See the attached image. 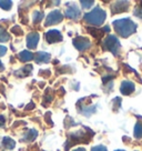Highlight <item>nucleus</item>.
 Instances as JSON below:
<instances>
[{
    "mask_svg": "<svg viewBox=\"0 0 142 151\" xmlns=\"http://www.w3.org/2000/svg\"><path fill=\"white\" fill-rule=\"evenodd\" d=\"M11 32H14V35H19V36H21V35H22V30H21L18 26H14V28L11 29Z\"/></svg>",
    "mask_w": 142,
    "mask_h": 151,
    "instance_id": "21",
    "label": "nucleus"
},
{
    "mask_svg": "<svg viewBox=\"0 0 142 151\" xmlns=\"http://www.w3.org/2000/svg\"><path fill=\"white\" fill-rule=\"evenodd\" d=\"M37 136H38V132L36 131L34 129H31V130H29V131L27 132V134L24 136V141H33Z\"/></svg>",
    "mask_w": 142,
    "mask_h": 151,
    "instance_id": "13",
    "label": "nucleus"
},
{
    "mask_svg": "<svg viewBox=\"0 0 142 151\" xmlns=\"http://www.w3.org/2000/svg\"><path fill=\"white\" fill-rule=\"evenodd\" d=\"M134 16L139 17V18H142V8H137L134 10Z\"/></svg>",
    "mask_w": 142,
    "mask_h": 151,
    "instance_id": "23",
    "label": "nucleus"
},
{
    "mask_svg": "<svg viewBox=\"0 0 142 151\" xmlns=\"http://www.w3.org/2000/svg\"><path fill=\"white\" fill-rule=\"evenodd\" d=\"M80 4L82 5V8L88 9V8H90L91 6L93 5L95 2H93V1H83V0H82V1H80Z\"/></svg>",
    "mask_w": 142,
    "mask_h": 151,
    "instance_id": "20",
    "label": "nucleus"
},
{
    "mask_svg": "<svg viewBox=\"0 0 142 151\" xmlns=\"http://www.w3.org/2000/svg\"><path fill=\"white\" fill-rule=\"evenodd\" d=\"M43 18V14L42 12H40V11H34V14H33V22L34 24H38L40 22Z\"/></svg>",
    "mask_w": 142,
    "mask_h": 151,
    "instance_id": "18",
    "label": "nucleus"
},
{
    "mask_svg": "<svg viewBox=\"0 0 142 151\" xmlns=\"http://www.w3.org/2000/svg\"><path fill=\"white\" fill-rule=\"evenodd\" d=\"M32 58H33V53L30 52L29 50H24V51L19 53V59L24 62L30 61V60H32Z\"/></svg>",
    "mask_w": 142,
    "mask_h": 151,
    "instance_id": "12",
    "label": "nucleus"
},
{
    "mask_svg": "<svg viewBox=\"0 0 142 151\" xmlns=\"http://www.w3.org/2000/svg\"><path fill=\"white\" fill-rule=\"evenodd\" d=\"M66 16L69 19H78L80 17V9L78 8V6L72 5L70 6L66 11Z\"/></svg>",
    "mask_w": 142,
    "mask_h": 151,
    "instance_id": "10",
    "label": "nucleus"
},
{
    "mask_svg": "<svg viewBox=\"0 0 142 151\" xmlns=\"http://www.w3.org/2000/svg\"><path fill=\"white\" fill-rule=\"evenodd\" d=\"M102 46H103L104 50L111 51L114 56L118 55L119 50H120V47H121V46H120V42H119V40H118V38L115 37V36H112V35H110V36H108V37L104 39Z\"/></svg>",
    "mask_w": 142,
    "mask_h": 151,
    "instance_id": "3",
    "label": "nucleus"
},
{
    "mask_svg": "<svg viewBox=\"0 0 142 151\" xmlns=\"http://www.w3.org/2000/svg\"><path fill=\"white\" fill-rule=\"evenodd\" d=\"M14 146H16V142L11 138H5L2 140V147L6 149H14Z\"/></svg>",
    "mask_w": 142,
    "mask_h": 151,
    "instance_id": "14",
    "label": "nucleus"
},
{
    "mask_svg": "<svg viewBox=\"0 0 142 151\" xmlns=\"http://www.w3.org/2000/svg\"><path fill=\"white\" fill-rule=\"evenodd\" d=\"M39 35L37 32H31L27 36V47L29 49H34L38 46Z\"/></svg>",
    "mask_w": 142,
    "mask_h": 151,
    "instance_id": "9",
    "label": "nucleus"
},
{
    "mask_svg": "<svg viewBox=\"0 0 142 151\" xmlns=\"http://www.w3.org/2000/svg\"><path fill=\"white\" fill-rule=\"evenodd\" d=\"M105 17H107L105 11L101 9L100 7H97L92 11L85 14L83 19H85V21L87 24L97 27V26H101V24H103L104 20H105Z\"/></svg>",
    "mask_w": 142,
    "mask_h": 151,
    "instance_id": "2",
    "label": "nucleus"
},
{
    "mask_svg": "<svg viewBox=\"0 0 142 151\" xmlns=\"http://www.w3.org/2000/svg\"><path fill=\"white\" fill-rule=\"evenodd\" d=\"M10 39L9 33L4 29H0V42H6Z\"/></svg>",
    "mask_w": 142,
    "mask_h": 151,
    "instance_id": "17",
    "label": "nucleus"
},
{
    "mask_svg": "<svg viewBox=\"0 0 142 151\" xmlns=\"http://www.w3.org/2000/svg\"><path fill=\"white\" fill-rule=\"evenodd\" d=\"M73 151H85V148H78V149H76V150H73Z\"/></svg>",
    "mask_w": 142,
    "mask_h": 151,
    "instance_id": "27",
    "label": "nucleus"
},
{
    "mask_svg": "<svg viewBox=\"0 0 142 151\" xmlns=\"http://www.w3.org/2000/svg\"><path fill=\"white\" fill-rule=\"evenodd\" d=\"M73 46H75L78 50L83 51V50H85V49H88V48L90 47V41H89L88 38L77 37L73 39Z\"/></svg>",
    "mask_w": 142,
    "mask_h": 151,
    "instance_id": "5",
    "label": "nucleus"
},
{
    "mask_svg": "<svg viewBox=\"0 0 142 151\" xmlns=\"http://www.w3.org/2000/svg\"><path fill=\"white\" fill-rule=\"evenodd\" d=\"M5 118H4V117H2V116H0V127H2V126H4V124H5Z\"/></svg>",
    "mask_w": 142,
    "mask_h": 151,
    "instance_id": "25",
    "label": "nucleus"
},
{
    "mask_svg": "<svg viewBox=\"0 0 142 151\" xmlns=\"http://www.w3.org/2000/svg\"><path fill=\"white\" fill-rule=\"evenodd\" d=\"M31 69H32V66H27V67H24L22 69H20L19 71H17L16 73L17 75H19L21 78H24V77H26L27 75H29L30 73V71H31Z\"/></svg>",
    "mask_w": 142,
    "mask_h": 151,
    "instance_id": "16",
    "label": "nucleus"
},
{
    "mask_svg": "<svg viewBox=\"0 0 142 151\" xmlns=\"http://www.w3.org/2000/svg\"><path fill=\"white\" fill-rule=\"evenodd\" d=\"M0 70H4V65L1 63V61H0Z\"/></svg>",
    "mask_w": 142,
    "mask_h": 151,
    "instance_id": "28",
    "label": "nucleus"
},
{
    "mask_svg": "<svg viewBox=\"0 0 142 151\" xmlns=\"http://www.w3.org/2000/svg\"><path fill=\"white\" fill-rule=\"evenodd\" d=\"M46 39L49 43L59 42L62 40V35L59 30H49L48 32H46Z\"/></svg>",
    "mask_w": 142,
    "mask_h": 151,
    "instance_id": "6",
    "label": "nucleus"
},
{
    "mask_svg": "<svg viewBox=\"0 0 142 151\" xmlns=\"http://www.w3.org/2000/svg\"><path fill=\"white\" fill-rule=\"evenodd\" d=\"M12 6V2L11 1H0V7L5 10H9Z\"/></svg>",
    "mask_w": 142,
    "mask_h": 151,
    "instance_id": "19",
    "label": "nucleus"
},
{
    "mask_svg": "<svg viewBox=\"0 0 142 151\" xmlns=\"http://www.w3.org/2000/svg\"><path fill=\"white\" fill-rule=\"evenodd\" d=\"M6 52H7V48L4 47V46H0V57L5 56Z\"/></svg>",
    "mask_w": 142,
    "mask_h": 151,
    "instance_id": "24",
    "label": "nucleus"
},
{
    "mask_svg": "<svg viewBox=\"0 0 142 151\" xmlns=\"http://www.w3.org/2000/svg\"><path fill=\"white\" fill-rule=\"evenodd\" d=\"M91 151H108L107 150V148L104 146H97V147H93Z\"/></svg>",
    "mask_w": 142,
    "mask_h": 151,
    "instance_id": "22",
    "label": "nucleus"
},
{
    "mask_svg": "<svg viewBox=\"0 0 142 151\" xmlns=\"http://www.w3.org/2000/svg\"><path fill=\"white\" fill-rule=\"evenodd\" d=\"M129 4L128 1H117L113 5L111 6V11L112 14H119V12H123L129 9Z\"/></svg>",
    "mask_w": 142,
    "mask_h": 151,
    "instance_id": "7",
    "label": "nucleus"
},
{
    "mask_svg": "<svg viewBox=\"0 0 142 151\" xmlns=\"http://www.w3.org/2000/svg\"><path fill=\"white\" fill-rule=\"evenodd\" d=\"M134 89H136L134 83L129 80L123 81L122 83H121V87H120V91L124 96H129L130 93H132L133 91H134Z\"/></svg>",
    "mask_w": 142,
    "mask_h": 151,
    "instance_id": "8",
    "label": "nucleus"
},
{
    "mask_svg": "<svg viewBox=\"0 0 142 151\" xmlns=\"http://www.w3.org/2000/svg\"><path fill=\"white\" fill-rule=\"evenodd\" d=\"M115 151H124V150H115Z\"/></svg>",
    "mask_w": 142,
    "mask_h": 151,
    "instance_id": "29",
    "label": "nucleus"
},
{
    "mask_svg": "<svg viewBox=\"0 0 142 151\" xmlns=\"http://www.w3.org/2000/svg\"><path fill=\"white\" fill-rule=\"evenodd\" d=\"M113 27L119 36L123 38H128L137 30V24L129 18L119 19V20L113 21Z\"/></svg>",
    "mask_w": 142,
    "mask_h": 151,
    "instance_id": "1",
    "label": "nucleus"
},
{
    "mask_svg": "<svg viewBox=\"0 0 142 151\" xmlns=\"http://www.w3.org/2000/svg\"><path fill=\"white\" fill-rule=\"evenodd\" d=\"M30 104H29L28 107H26V109H27V110H30V109H32L33 107H34V104H33L32 102H30Z\"/></svg>",
    "mask_w": 142,
    "mask_h": 151,
    "instance_id": "26",
    "label": "nucleus"
},
{
    "mask_svg": "<svg viewBox=\"0 0 142 151\" xmlns=\"http://www.w3.org/2000/svg\"><path fill=\"white\" fill-rule=\"evenodd\" d=\"M134 137L137 139L142 138V121H138L134 127Z\"/></svg>",
    "mask_w": 142,
    "mask_h": 151,
    "instance_id": "15",
    "label": "nucleus"
},
{
    "mask_svg": "<svg viewBox=\"0 0 142 151\" xmlns=\"http://www.w3.org/2000/svg\"><path fill=\"white\" fill-rule=\"evenodd\" d=\"M62 19H63V16H62L61 12H60L59 10H53V11H51V12L47 16L44 26L57 24H59V22H61Z\"/></svg>",
    "mask_w": 142,
    "mask_h": 151,
    "instance_id": "4",
    "label": "nucleus"
},
{
    "mask_svg": "<svg viewBox=\"0 0 142 151\" xmlns=\"http://www.w3.org/2000/svg\"><path fill=\"white\" fill-rule=\"evenodd\" d=\"M34 60L38 62V63H43V62H49L50 61V55L48 53V52H44V51H39L36 53V56H34Z\"/></svg>",
    "mask_w": 142,
    "mask_h": 151,
    "instance_id": "11",
    "label": "nucleus"
}]
</instances>
